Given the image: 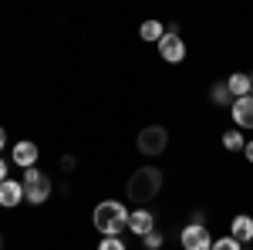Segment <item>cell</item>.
Wrapping results in <instances>:
<instances>
[{
    "label": "cell",
    "mask_w": 253,
    "mask_h": 250,
    "mask_svg": "<svg viewBox=\"0 0 253 250\" xmlns=\"http://www.w3.org/2000/svg\"><path fill=\"white\" fill-rule=\"evenodd\" d=\"M95 230L101 237H122V230L128 227V210H125V203H118V200H101L95 206Z\"/></svg>",
    "instance_id": "1"
},
{
    "label": "cell",
    "mask_w": 253,
    "mask_h": 250,
    "mask_svg": "<svg viewBox=\"0 0 253 250\" xmlns=\"http://www.w3.org/2000/svg\"><path fill=\"white\" fill-rule=\"evenodd\" d=\"M135 146H138L142 155L156 159V155H162L166 149H169V129H166V125H145V129L138 132Z\"/></svg>",
    "instance_id": "4"
},
{
    "label": "cell",
    "mask_w": 253,
    "mask_h": 250,
    "mask_svg": "<svg viewBox=\"0 0 253 250\" xmlns=\"http://www.w3.org/2000/svg\"><path fill=\"white\" fill-rule=\"evenodd\" d=\"M7 146V132H3V125H0V149Z\"/></svg>",
    "instance_id": "22"
},
{
    "label": "cell",
    "mask_w": 253,
    "mask_h": 250,
    "mask_svg": "<svg viewBox=\"0 0 253 250\" xmlns=\"http://www.w3.org/2000/svg\"><path fill=\"white\" fill-rule=\"evenodd\" d=\"M210 101H213V105H219V108H223V105H233V95H230L226 81H216L213 88H210Z\"/></svg>",
    "instance_id": "15"
},
{
    "label": "cell",
    "mask_w": 253,
    "mask_h": 250,
    "mask_svg": "<svg viewBox=\"0 0 253 250\" xmlns=\"http://www.w3.org/2000/svg\"><path fill=\"white\" fill-rule=\"evenodd\" d=\"M230 112H233V122L240 125V129H253V95L236 98Z\"/></svg>",
    "instance_id": "11"
},
{
    "label": "cell",
    "mask_w": 253,
    "mask_h": 250,
    "mask_svg": "<svg viewBox=\"0 0 253 250\" xmlns=\"http://www.w3.org/2000/svg\"><path fill=\"white\" fill-rule=\"evenodd\" d=\"M10 159H14V166H20V169H34L41 159V149L38 142H31V139H20V142H14V152H10Z\"/></svg>",
    "instance_id": "7"
},
{
    "label": "cell",
    "mask_w": 253,
    "mask_h": 250,
    "mask_svg": "<svg viewBox=\"0 0 253 250\" xmlns=\"http://www.w3.org/2000/svg\"><path fill=\"white\" fill-rule=\"evenodd\" d=\"M7 173H10V166H7V159H0V183H3V179H10Z\"/></svg>",
    "instance_id": "20"
},
{
    "label": "cell",
    "mask_w": 253,
    "mask_h": 250,
    "mask_svg": "<svg viewBox=\"0 0 253 250\" xmlns=\"http://www.w3.org/2000/svg\"><path fill=\"white\" fill-rule=\"evenodd\" d=\"M223 149H226V152H243V149H247V139L240 135V129L223 132Z\"/></svg>",
    "instance_id": "14"
},
{
    "label": "cell",
    "mask_w": 253,
    "mask_h": 250,
    "mask_svg": "<svg viewBox=\"0 0 253 250\" xmlns=\"http://www.w3.org/2000/svg\"><path fill=\"white\" fill-rule=\"evenodd\" d=\"M20 200H24V186H20L17 179H3V183H0V206L14 210Z\"/></svg>",
    "instance_id": "12"
},
{
    "label": "cell",
    "mask_w": 253,
    "mask_h": 250,
    "mask_svg": "<svg viewBox=\"0 0 253 250\" xmlns=\"http://www.w3.org/2000/svg\"><path fill=\"white\" fill-rule=\"evenodd\" d=\"M3 244H7V240H3V233H0V250H3Z\"/></svg>",
    "instance_id": "23"
},
{
    "label": "cell",
    "mask_w": 253,
    "mask_h": 250,
    "mask_svg": "<svg viewBox=\"0 0 253 250\" xmlns=\"http://www.w3.org/2000/svg\"><path fill=\"white\" fill-rule=\"evenodd\" d=\"M98 250H125V240L122 237H101Z\"/></svg>",
    "instance_id": "16"
},
{
    "label": "cell",
    "mask_w": 253,
    "mask_h": 250,
    "mask_svg": "<svg viewBox=\"0 0 253 250\" xmlns=\"http://www.w3.org/2000/svg\"><path fill=\"white\" fill-rule=\"evenodd\" d=\"M230 237H233L236 244H253V216L250 213H236L233 223H230Z\"/></svg>",
    "instance_id": "8"
},
{
    "label": "cell",
    "mask_w": 253,
    "mask_h": 250,
    "mask_svg": "<svg viewBox=\"0 0 253 250\" xmlns=\"http://www.w3.org/2000/svg\"><path fill=\"white\" fill-rule=\"evenodd\" d=\"M128 196L135 200V203H149V200H156L159 190H162V173H159L156 166H142V169H135V173L128 176Z\"/></svg>",
    "instance_id": "2"
},
{
    "label": "cell",
    "mask_w": 253,
    "mask_h": 250,
    "mask_svg": "<svg viewBox=\"0 0 253 250\" xmlns=\"http://www.w3.org/2000/svg\"><path fill=\"white\" fill-rule=\"evenodd\" d=\"M213 250H243V244H236L233 237H219L213 240Z\"/></svg>",
    "instance_id": "17"
},
{
    "label": "cell",
    "mask_w": 253,
    "mask_h": 250,
    "mask_svg": "<svg viewBox=\"0 0 253 250\" xmlns=\"http://www.w3.org/2000/svg\"><path fill=\"white\" fill-rule=\"evenodd\" d=\"M166 31H169V27H162L159 20H142V27H138V38L145 41V44H159V41L166 38Z\"/></svg>",
    "instance_id": "13"
},
{
    "label": "cell",
    "mask_w": 253,
    "mask_h": 250,
    "mask_svg": "<svg viewBox=\"0 0 253 250\" xmlns=\"http://www.w3.org/2000/svg\"><path fill=\"white\" fill-rule=\"evenodd\" d=\"M142 247H145V250H159V247H162V233L152 230L149 237H142Z\"/></svg>",
    "instance_id": "18"
},
{
    "label": "cell",
    "mask_w": 253,
    "mask_h": 250,
    "mask_svg": "<svg viewBox=\"0 0 253 250\" xmlns=\"http://www.w3.org/2000/svg\"><path fill=\"white\" fill-rule=\"evenodd\" d=\"M179 244L182 250H213V237L206 230V223H189L179 233Z\"/></svg>",
    "instance_id": "5"
},
{
    "label": "cell",
    "mask_w": 253,
    "mask_h": 250,
    "mask_svg": "<svg viewBox=\"0 0 253 250\" xmlns=\"http://www.w3.org/2000/svg\"><path fill=\"white\" fill-rule=\"evenodd\" d=\"M75 166H78V159H75L71 152H68V155H61V169H64V173H71Z\"/></svg>",
    "instance_id": "19"
},
{
    "label": "cell",
    "mask_w": 253,
    "mask_h": 250,
    "mask_svg": "<svg viewBox=\"0 0 253 250\" xmlns=\"http://www.w3.org/2000/svg\"><path fill=\"white\" fill-rule=\"evenodd\" d=\"M226 88H230L233 101H236V98L253 95V75H247V71H233V75L226 78Z\"/></svg>",
    "instance_id": "10"
},
{
    "label": "cell",
    "mask_w": 253,
    "mask_h": 250,
    "mask_svg": "<svg viewBox=\"0 0 253 250\" xmlns=\"http://www.w3.org/2000/svg\"><path fill=\"white\" fill-rule=\"evenodd\" d=\"M243 155H247V162H253V139L247 142V149H243Z\"/></svg>",
    "instance_id": "21"
},
{
    "label": "cell",
    "mask_w": 253,
    "mask_h": 250,
    "mask_svg": "<svg viewBox=\"0 0 253 250\" xmlns=\"http://www.w3.org/2000/svg\"><path fill=\"white\" fill-rule=\"evenodd\" d=\"M159 58L169 61V64H179L186 58V44L179 38V31H166V38L159 41Z\"/></svg>",
    "instance_id": "6"
},
{
    "label": "cell",
    "mask_w": 253,
    "mask_h": 250,
    "mask_svg": "<svg viewBox=\"0 0 253 250\" xmlns=\"http://www.w3.org/2000/svg\"><path fill=\"white\" fill-rule=\"evenodd\" d=\"M20 186H24V200L31 203V206H41V203H47L51 200V176L41 173L38 166L34 169H24V179H20Z\"/></svg>",
    "instance_id": "3"
},
{
    "label": "cell",
    "mask_w": 253,
    "mask_h": 250,
    "mask_svg": "<svg viewBox=\"0 0 253 250\" xmlns=\"http://www.w3.org/2000/svg\"><path fill=\"white\" fill-rule=\"evenodd\" d=\"M128 230L135 233L138 240H142V237H149V233L156 230V216L145 210V206H142V210H135V213H128Z\"/></svg>",
    "instance_id": "9"
}]
</instances>
